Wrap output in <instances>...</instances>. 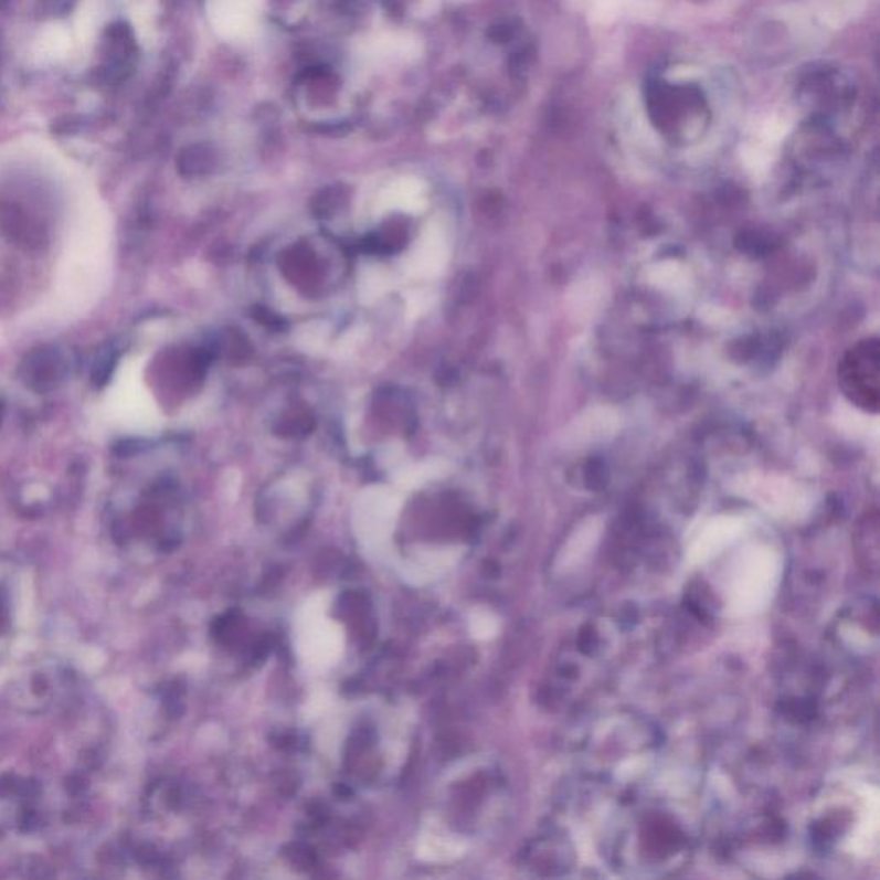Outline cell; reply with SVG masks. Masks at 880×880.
I'll use <instances>...</instances> for the list:
<instances>
[{
	"mask_svg": "<svg viewBox=\"0 0 880 880\" xmlns=\"http://www.w3.org/2000/svg\"><path fill=\"white\" fill-rule=\"evenodd\" d=\"M388 287L389 277L382 268L369 267L363 271V277H361L360 283V295L367 303H372L375 301L377 298H381V296L388 291Z\"/></svg>",
	"mask_w": 880,
	"mask_h": 880,
	"instance_id": "cell-7",
	"label": "cell"
},
{
	"mask_svg": "<svg viewBox=\"0 0 880 880\" xmlns=\"http://www.w3.org/2000/svg\"><path fill=\"white\" fill-rule=\"evenodd\" d=\"M703 67L693 63L662 64L642 86L648 125L667 144L688 147L702 141L719 117L721 89Z\"/></svg>",
	"mask_w": 880,
	"mask_h": 880,
	"instance_id": "cell-1",
	"label": "cell"
},
{
	"mask_svg": "<svg viewBox=\"0 0 880 880\" xmlns=\"http://www.w3.org/2000/svg\"><path fill=\"white\" fill-rule=\"evenodd\" d=\"M66 370V361L57 349L40 348L24 360L23 379L33 391L49 392L64 381Z\"/></svg>",
	"mask_w": 880,
	"mask_h": 880,
	"instance_id": "cell-5",
	"label": "cell"
},
{
	"mask_svg": "<svg viewBox=\"0 0 880 880\" xmlns=\"http://www.w3.org/2000/svg\"><path fill=\"white\" fill-rule=\"evenodd\" d=\"M879 342L877 339L855 346L839 369V384L851 403L865 412L879 407Z\"/></svg>",
	"mask_w": 880,
	"mask_h": 880,
	"instance_id": "cell-3",
	"label": "cell"
},
{
	"mask_svg": "<svg viewBox=\"0 0 880 880\" xmlns=\"http://www.w3.org/2000/svg\"><path fill=\"white\" fill-rule=\"evenodd\" d=\"M384 4L391 12L403 11V0H384Z\"/></svg>",
	"mask_w": 880,
	"mask_h": 880,
	"instance_id": "cell-9",
	"label": "cell"
},
{
	"mask_svg": "<svg viewBox=\"0 0 880 880\" xmlns=\"http://www.w3.org/2000/svg\"><path fill=\"white\" fill-rule=\"evenodd\" d=\"M447 258L449 245L446 231L441 225L432 224L416 241L415 248L407 256L406 268L412 276L431 279L446 268Z\"/></svg>",
	"mask_w": 880,
	"mask_h": 880,
	"instance_id": "cell-4",
	"label": "cell"
},
{
	"mask_svg": "<svg viewBox=\"0 0 880 880\" xmlns=\"http://www.w3.org/2000/svg\"><path fill=\"white\" fill-rule=\"evenodd\" d=\"M857 88L848 74L838 67L812 70L798 85V102L814 123L826 125L836 117L851 113Z\"/></svg>",
	"mask_w": 880,
	"mask_h": 880,
	"instance_id": "cell-2",
	"label": "cell"
},
{
	"mask_svg": "<svg viewBox=\"0 0 880 880\" xmlns=\"http://www.w3.org/2000/svg\"><path fill=\"white\" fill-rule=\"evenodd\" d=\"M117 363V354L114 349H109L107 353L102 354L100 360L95 363L94 381L95 384L102 385L104 382L109 381L113 375L114 367Z\"/></svg>",
	"mask_w": 880,
	"mask_h": 880,
	"instance_id": "cell-8",
	"label": "cell"
},
{
	"mask_svg": "<svg viewBox=\"0 0 880 880\" xmlns=\"http://www.w3.org/2000/svg\"><path fill=\"white\" fill-rule=\"evenodd\" d=\"M39 52L36 54L43 61H57V59L66 57L67 52L73 47V40H71L70 32L61 26H52L40 36Z\"/></svg>",
	"mask_w": 880,
	"mask_h": 880,
	"instance_id": "cell-6",
	"label": "cell"
}]
</instances>
